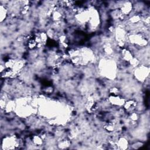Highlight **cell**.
Returning a JSON list of instances; mask_svg holds the SVG:
<instances>
[{
	"instance_id": "cell-1",
	"label": "cell",
	"mask_w": 150,
	"mask_h": 150,
	"mask_svg": "<svg viewBox=\"0 0 150 150\" xmlns=\"http://www.w3.org/2000/svg\"><path fill=\"white\" fill-rule=\"evenodd\" d=\"M134 74L138 81L144 82L146 80V79L149 76V67H147L145 65H139L135 67Z\"/></svg>"
},
{
	"instance_id": "cell-2",
	"label": "cell",
	"mask_w": 150,
	"mask_h": 150,
	"mask_svg": "<svg viewBox=\"0 0 150 150\" xmlns=\"http://www.w3.org/2000/svg\"><path fill=\"white\" fill-rule=\"evenodd\" d=\"M137 103L136 100L134 99H128V100H125L123 105L124 110L129 113L134 112L135 111Z\"/></svg>"
}]
</instances>
